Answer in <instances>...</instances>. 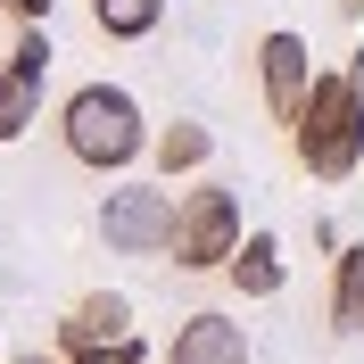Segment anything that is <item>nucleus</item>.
<instances>
[{"label":"nucleus","instance_id":"nucleus-1","mask_svg":"<svg viewBox=\"0 0 364 364\" xmlns=\"http://www.w3.org/2000/svg\"><path fill=\"white\" fill-rule=\"evenodd\" d=\"M58 141L91 174H124V166L149 158V116H141V100L124 83H75L58 100Z\"/></svg>","mask_w":364,"mask_h":364},{"label":"nucleus","instance_id":"nucleus-2","mask_svg":"<svg viewBox=\"0 0 364 364\" xmlns=\"http://www.w3.org/2000/svg\"><path fill=\"white\" fill-rule=\"evenodd\" d=\"M290 149L315 182H348L364 166V83L356 75H315V91L290 124Z\"/></svg>","mask_w":364,"mask_h":364},{"label":"nucleus","instance_id":"nucleus-3","mask_svg":"<svg viewBox=\"0 0 364 364\" xmlns=\"http://www.w3.org/2000/svg\"><path fill=\"white\" fill-rule=\"evenodd\" d=\"M174 215H182L174 191L116 182L108 199H100V240H108V257H174Z\"/></svg>","mask_w":364,"mask_h":364},{"label":"nucleus","instance_id":"nucleus-4","mask_svg":"<svg viewBox=\"0 0 364 364\" xmlns=\"http://www.w3.org/2000/svg\"><path fill=\"white\" fill-rule=\"evenodd\" d=\"M249 232H240V199H232L224 182H199V191H182V215H174V265L182 273H215L232 265Z\"/></svg>","mask_w":364,"mask_h":364},{"label":"nucleus","instance_id":"nucleus-5","mask_svg":"<svg viewBox=\"0 0 364 364\" xmlns=\"http://www.w3.org/2000/svg\"><path fill=\"white\" fill-rule=\"evenodd\" d=\"M306 58H315L306 33H265L257 42V91H265L273 124H298V108H306V91H315V67Z\"/></svg>","mask_w":364,"mask_h":364},{"label":"nucleus","instance_id":"nucleus-6","mask_svg":"<svg viewBox=\"0 0 364 364\" xmlns=\"http://www.w3.org/2000/svg\"><path fill=\"white\" fill-rule=\"evenodd\" d=\"M42 75H50V42L42 25H17V50L0 58V141H17L42 108Z\"/></svg>","mask_w":364,"mask_h":364},{"label":"nucleus","instance_id":"nucleus-7","mask_svg":"<svg viewBox=\"0 0 364 364\" xmlns=\"http://www.w3.org/2000/svg\"><path fill=\"white\" fill-rule=\"evenodd\" d=\"M116 340H141V331H133V298H124V290L75 298L67 323H58V348H67V356H83V348H116Z\"/></svg>","mask_w":364,"mask_h":364},{"label":"nucleus","instance_id":"nucleus-8","mask_svg":"<svg viewBox=\"0 0 364 364\" xmlns=\"http://www.w3.org/2000/svg\"><path fill=\"white\" fill-rule=\"evenodd\" d=\"M166 364H249V331L232 315H215V306H207V315H182Z\"/></svg>","mask_w":364,"mask_h":364},{"label":"nucleus","instance_id":"nucleus-9","mask_svg":"<svg viewBox=\"0 0 364 364\" xmlns=\"http://www.w3.org/2000/svg\"><path fill=\"white\" fill-rule=\"evenodd\" d=\"M149 158H158L166 182H174V174H199V166L215 158V133H207L199 116H174V124H158V133H149Z\"/></svg>","mask_w":364,"mask_h":364},{"label":"nucleus","instance_id":"nucleus-10","mask_svg":"<svg viewBox=\"0 0 364 364\" xmlns=\"http://www.w3.org/2000/svg\"><path fill=\"white\" fill-rule=\"evenodd\" d=\"M232 290L240 298H282V282H290V273H282V240H273V232H249V240H240V249H232Z\"/></svg>","mask_w":364,"mask_h":364},{"label":"nucleus","instance_id":"nucleus-11","mask_svg":"<svg viewBox=\"0 0 364 364\" xmlns=\"http://www.w3.org/2000/svg\"><path fill=\"white\" fill-rule=\"evenodd\" d=\"M91 25H100L108 42H149L166 25V0H91Z\"/></svg>","mask_w":364,"mask_h":364},{"label":"nucleus","instance_id":"nucleus-12","mask_svg":"<svg viewBox=\"0 0 364 364\" xmlns=\"http://www.w3.org/2000/svg\"><path fill=\"white\" fill-rule=\"evenodd\" d=\"M331 331H364V249H340L331 265Z\"/></svg>","mask_w":364,"mask_h":364},{"label":"nucleus","instance_id":"nucleus-13","mask_svg":"<svg viewBox=\"0 0 364 364\" xmlns=\"http://www.w3.org/2000/svg\"><path fill=\"white\" fill-rule=\"evenodd\" d=\"M0 17H9V25H42L50 0H0Z\"/></svg>","mask_w":364,"mask_h":364},{"label":"nucleus","instance_id":"nucleus-14","mask_svg":"<svg viewBox=\"0 0 364 364\" xmlns=\"http://www.w3.org/2000/svg\"><path fill=\"white\" fill-rule=\"evenodd\" d=\"M9 364H67L58 348H25V356H9Z\"/></svg>","mask_w":364,"mask_h":364},{"label":"nucleus","instance_id":"nucleus-15","mask_svg":"<svg viewBox=\"0 0 364 364\" xmlns=\"http://www.w3.org/2000/svg\"><path fill=\"white\" fill-rule=\"evenodd\" d=\"M0 364H9V348H0Z\"/></svg>","mask_w":364,"mask_h":364},{"label":"nucleus","instance_id":"nucleus-16","mask_svg":"<svg viewBox=\"0 0 364 364\" xmlns=\"http://www.w3.org/2000/svg\"><path fill=\"white\" fill-rule=\"evenodd\" d=\"M348 9H364V0H348Z\"/></svg>","mask_w":364,"mask_h":364}]
</instances>
